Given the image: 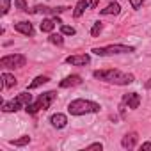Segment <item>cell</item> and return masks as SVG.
Returning <instances> with one entry per match:
<instances>
[{
    "label": "cell",
    "mask_w": 151,
    "mask_h": 151,
    "mask_svg": "<svg viewBox=\"0 0 151 151\" xmlns=\"http://www.w3.org/2000/svg\"><path fill=\"white\" fill-rule=\"evenodd\" d=\"M93 77L107 82V84H114V86H128L133 82V75L132 73H123L119 69H101V71H94Z\"/></svg>",
    "instance_id": "6da1fadb"
},
{
    "label": "cell",
    "mask_w": 151,
    "mask_h": 151,
    "mask_svg": "<svg viewBox=\"0 0 151 151\" xmlns=\"http://www.w3.org/2000/svg\"><path fill=\"white\" fill-rule=\"evenodd\" d=\"M100 109H101L100 103H94V101H89L84 98L73 100L68 105V112L71 116H84V114H91V112H100Z\"/></svg>",
    "instance_id": "7a4b0ae2"
},
{
    "label": "cell",
    "mask_w": 151,
    "mask_h": 151,
    "mask_svg": "<svg viewBox=\"0 0 151 151\" xmlns=\"http://www.w3.org/2000/svg\"><path fill=\"white\" fill-rule=\"evenodd\" d=\"M55 96H57L55 91H46V93L39 94L36 101H32V103H29V105L25 107L27 114H37L39 110H46V109H50V105L53 103Z\"/></svg>",
    "instance_id": "3957f363"
},
{
    "label": "cell",
    "mask_w": 151,
    "mask_h": 151,
    "mask_svg": "<svg viewBox=\"0 0 151 151\" xmlns=\"http://www.w3.org/2000/svg\"><path fill=\"white\" fill-rule=\"evenodd\" d=\"M135 52L133 46H126V45H109L105 48H93V53L103 57V55H119V53H132Z\"/></svg>",
    "instance_id": "277c9868"
},
{
    "label": "cell",
    "mask_w": 151,
    "mask_h": 151,
    "mask_svg": "<svg viewBox=\"0 0 151 151\" xmlns=\"http://www.w3.org/2000/svg\"><path fill=\"white\" fill-rule=\"evenodd\" d=\"M27 62V57L22 53H11V55H4L0 59V66L2 68H23Z\"/></svg>",
    "instance_id": "5b68a950"
},
{
    "label": "cell",
    "mask_w": 151,
    "mask_h": 151,
    "mask_svg": "<svg viewBox=\"0 0 151 151\" xmlns=\"http://www.w3.org/2000/svg\"><path fill=\"white\" fill-rule=\"evenodd\" d=\"M66 9H69V7H64V6H60V7H48V6H36V7H32V9H29L30 13H34V14H60V13H64Z\"/></svg>",
    "instance_id": "8992f818"
},
{
    "label": "cell",
    "mask_w": 151,
    "mask_h": 151,
    "mask_svg": "<svg viewBox=\"0 0 151 151\" xmlns=\"http://www.w3.org/2000/svg\"><path fill=\"white\" fill-rule=\"evenodd\" d=\"M66 62L71 66H86L91 62V57L87 53H77V55H69L66 57Z\"/></svg>",
    "instance_id": "52a82bcc"
},
{
    "label": "cell",
    "mask_w": 151,
    "mask_h": 151,
    "mask_svg": "<svg viewBox=\"0 0 151 151\" xmlns=\"http://www.w3.org/2000/svg\"><path fill=\"white\" fill-rule=\"evenodd\" d=\"M123 103L128 105V109L135 110V109H139V105H140V94H137V93H126V94L123 96Z\"/></svg>",
    "instance_id": "ba28073f"
},
{
    "label": "cell",
    "mask_w": 151,
    "mask_h": 151,
    "mask_svg": "<svg viewBox=\"0 0 151 151\" xmlns=\"http://www.w3.org/2000/svg\"><path fill=\"white\" fill-rule=\"evenodd\" d=\"M80 84H82V77H80V75H69V77H66L64 80L59 82V87L68 89V87H75V86H80Z\"/></svg>",
    "instance_id": "9c48e42d"
},
{
    "label": "cell",
    "mask_w": 151,
    "mask_h": 151,
    "mask_svg": "<svg viewBox=\"0 0 151 151\" xmlns=\"http://www.w3.org/2000/svg\"><path fill=\"white\" fill-rule=\"evenodd\" d=\"M93 0H78L77 2V6H75V11H73V16L75 18H80L84 13H86V9H89V7H93Z\"/></svg>",
    "instance_id": "30bf717a"
},
{
    "label": "cell",
    "mask_w": 151,
    "mask_h": 151,
    "mask_svg": "<svg viewBox=\"0 0 151 151\" xmlns=\"http://www.w3.org/2000/svg\"><path fill=\"white\" fill-rule=\"evenodd\" d=\"M137 140H139V135H137L135 132H130V133H126V135L123 137L121 146H123L124 149H133L135 144H137Z\"/></svg>",
    "instance_id": "8fae6325"
},
{
    "label": "cell",
    "mask_w": 151,
    "mask_h": 151,
    "mask_svg": "<svg viewBox=\"0 0 151 151\" xmlns=\"http://www.w3.org/2000/svg\"><path fill=\"white\" fill-rule=\"evenodd\" d=\"M14 30L20 32V34H25V36H32L34 34V29H32L30 22H18V23H14Z\"/></svg>",
    "instance_id": "7c38bea8"
},
{
    "label": "cell",
    "mask_w": 151,
    "mask_h": 151,
    "mask_svg": "<svg viewBox=\"0 0 151 151\" xmlns=\"http://www.w3.org/2000/svg\"><path fill=\"white\" fill-rule=\"evenodd\" d=\"M50 123H52V126L53 128H64L66 124H68V117L64 116V114H60V112H57V114H53L52 117H50Z\"/></svg>",
    "instance_id": "4fadbf2b"
},
{
    "label": "cell",
    "mask_w": 151,
    "mask_h": 151,
    "mask_svg": "<svg viewBox=\"0 0 151 151\" xmlns=\"http://www.w3.org/2000/svg\"><path fill=\"white\" fill-rule=\"evenodd\" d=\"M23 107V103L18 100V98H14V100H11V101H4L2 103V110L4 112H16V110H20Z\"/></svg>",
    "instance_id": "5bb4252c"
},
{
    "label": "cell",
    "mask_w": 151,
    "mask_h": 151,
    "mask_svg": "<svg viewBox=\"0 0 151 151\" xmlns=\"http://www.w3.org/2000/svg\"><path fill=\"white\" fill-rule=\"evenodd\" d=\"M100 13H101L103 16H109V14H119V13H121V6H119L117 2H110V4H109L105 9H101Z\"/></svg>",
    "instance_id": "9a60e30c"
},
{
    "label": "cell",
    "mask_w": 151,
    "mask_h": 151,
    "mask_svg": "<svg viewBox=\"0 0 151 151\" xmlns=\"http://www.w3.org/2000/svg\"><path fill=\"white\" fill-rule=\"evenodd\" d=\"M2 87L4 89H11V87H14L16 86V78H14V75H11V73H2Z\"/></svg>",
    "instance_id": "2e32d148"
},
{
    "label": "cell",
    "mask_w": 151,
    "mask_h": 151,
    "mask_svg": "<svg viewBox=\"0 0 151 151\" xmlns=\"http://www.w3.org/2000/svg\"><path fill=\"white\" fill-rule=\"evenodd\" d=\"M55 25H57V23H55L53 18H45V20L39 23V29H41V32H52Z\"/></svg>",
    "instance_id": "e0dca14e"
},
{
    "label": "cell",
    "mask_w": 151,
    "mask_h": 151,
    "mask_svg": "<svg viewBox=\"0 0 151 151\" xmlns=\"http://www.w3.org/2000/svg\"><path fill=\"white\" fill-rule=\"evenodd\" d=\"M46 82H50V78L45 77V75H39V77H36V78L29 84V89H36V87H39V86H43V84H46Z\"/></svg>",
    "instance_id": "ac0fdd59"
},
{
    "label": "cell",
    "mask_w": 151,
    "mask_h": 151,
    "mask_svg": "<svg viewBox=\"0 0 151 151\" xmlns=\"http://www.w3.org/2000/svg\"><path fill=\"white\" fill-rule=\"evenodd\" d=\"M48 41H50L52 45H57V46H62V43H64V37H62V34H50V37H48Z\"/></svg>",
    "instance_id": "d6986e66"
},
{
    "label": "cell",
    "mask_w": 151,
    "mask_h": 151,
    "mask_svg": "<svg viewBox=\"0 0 151 151\" xmlns=\"http://www.w3.org/2000/svg\"><path fill=\"white\" fill-rule=\"evenodd\" d=\"M16 98L23 103V107H27L29 103H32V94H29V93H20Z\"/></svg>",
    "instance_id": "ffe728a7"
},
{
    "label": "cell",
    "mask_w": 151,
    "mask_h": 151,
    "mask_svg": "<svg viewBox=\"0 0 151 151\" xmlns=\"http://www.w3.org/2000/svg\"><path fill=\"white\" fill-rule=\"evenodd\" d=\"M101 29H103V23H101V22H94V25H93V29H91V36H93V37H98L100 32H101Z\"/></svg>",
    "instance_id": "44dd1931"
},
{
    "label": "cell",
    "mask_w": 151,
    "mask_h": 151,
    "mask_svg": "<svg viewBox=\"0 0 151 151\" xmlns=\"http://www.w3.org/2000/svg\"><path fill=\"white\" fill-rule=\"evenodd\" d=\"M29 142H30V137H29V135H23L22 139H14V140H11L13 146H27Z\"/></svg>",
    "instance_id": "7402d4cb"
},
{
    "label": "cell",
    "mask_w": 151,
    "mask_h": 151,
    "mask_svg": "<svg viewBox=\"0 0 151 151\" xmlns=\"http://www.w3.org/2000/svg\"><path fill=\"white\" fill-rule=\"evenodd\" d=\"M60 34L62 36H75V29L69 25H60Z\"/></svg>",
    "instance_id": "603a6c76"
},
{
    "label": "cell",
    "mask_w": 151,
    "mask_h": 151,
    "mask_svg": "<svg viewBox=\"0 0 151 151\" xmlns=\"http://www.w3.org/2000/svg\"><path fill=\"white\" fill-rule=\"evenodd\" d=\"M14 6H16V9H20V11H29V6H27L25 0H14Z\"/></svg>",
    "instance_id": "cb8c5ba5"
},
{
    "label": "cell",
    "mask_w": 151,
    "mask_h": 151,
    "mask_svg": "<svg viewBox=\"0 0 151 151\" xmlns=\"http://www.w3.org/2000/svg\"><path fill=\"white\" fill-rule=\"evenodd\" d=\"M0 4H2V14H7V13H9V9H11L9 0H0Z\"/></svg>",
    "instance_id": "d4e9b609"
},
{
    "label": "cell",
    "mask_w": 151,
    "mask_h": 151,
    "mask_svg": "<svg viewBox=\"0 0 151 151\" xmlns=\"http://www.w3.org/2000/svg\"><path fill=\"white\" fill-rule=\"evenodd\" d=\"M142 4H144V0H130V6H132L133 9H139Z\"/></svg>",
    "instance_id": "484cf974"
},
{
    "label": "cell",
    "mask_w": 151,
    "mask_h": 151,
    "mask_svg": "<svg viewBox=\"0 0 151 151\" xmlns=\"http://www.w3.org/2000/svg\"><path fill=\"white\" fill-rule=\"evenodd\" d=\"M86 149H100V151H101V149H103V144H101V142H94V144H89Z\"/></svg>",
    "instance_id": "4316f807"
},
{
    "label": "cell",
    "mask_w": 151,
    "mask_h": 151,
    "mask_svg": "<svg viewBox=\"0 0 151 151\" xmlns=\"http://www.w3.org/2000/svg\"><path fill=\"white\" fill-rule=\"evenodd\" d=\"M140 149H144V151H151V142H144V144L140 146Z\"/></svg>",
    "instance_id": "83f0119b"
},
{
    "label": "cell",
    "mask_w": 151,
    "mask_h": 151,
    "mask_svg": "<svg viewBox=\"0 0 151 151\" xmlns=\"http://www.w3.org/2000/svg\"><path fill=\"white\" fill-rule=\"evenodd\" d=\"M146 87H151V78H149V80L146 82Z\"/></svg>",
    "instance_id": "f1b7e54d"
}]
</instances>
